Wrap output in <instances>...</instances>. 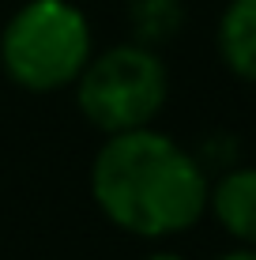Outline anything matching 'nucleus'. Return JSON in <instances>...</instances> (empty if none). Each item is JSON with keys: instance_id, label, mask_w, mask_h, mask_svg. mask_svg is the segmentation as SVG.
Wrapping results in <instances>:
<instances>
[{"instance_id": "7ed1b4c3", "label": "nucleus", "mask_w": 256, "mask_h": 260, "mask_svg": "<svg viewBox=\"0 0 256 260\" xmlns=\"http://www.w3.org/2000/svg\"><path fill=\"white\" fill-rule=\"evenodd\" d=\"M72 98L79 117L102 136L151 128L170 106V64L162 49L125 38L117 46L94 49L72 83Z\"/></svg>"}, {"instance_id": "20e7f679", "label": "nucleus", "mask_w": 256, "mask_h": 260, "mask_svg": "<svg viewBox=\"0 0 256 260\" xmlns=\"http://www.w3.org/2000/svg\"><path fill=\"white\" fill-rule=\"evenodd\" d=\"M207 219L230 238V245L256 249V162H237L211 177Z\"/></svg>"}, {"instance_id": "1a4fd4ad", "label": "nucleus", "mask_w": 256, "mask_h": 260, "mask_svg": "<svg viewBox=\"0 0 256 260\" xmlns=\"http://www.w3.org/2000/svg\"><path fill=\"white\" fill-rule=\"evenodd\" d=\"M139 260H192V256H185L181 249H173V245H155L151 253H143Z\"/></svg>"}, {"instance_id": "0eeeda50", "label": "nucleus", "mask_w": 256, "mask_h": 260, "mask_svg": "<svg viewBox=\"0 0 256 260\" xmlns=\"http://www.w3.org/2000/svg\"><path fill=\"white\" fill-rule=\"evenodd\" d=\"M189 147L196 155V162L207 170V177H215V174H223V170L241 162V140L230 128H211L196 143H189Z\"/></svg>"}, {"instance_id": "6e6552de", "label": "nucleus", "mask_w": 256, "mask_h": 260, "mask_svg": "<svg viewBox=\"0 0 256 260\" xmlns=\"http://www.w3.org/2000/svg\"><path fill=\"white\" fill-rule=\"evenodd\" d=\"M211 260H256V249L252 245H230V249H223V253H215Z\"/></svg>"}, {"instance_id": "423d86ee", "label": "nucleus", "mask_w": 256, "mask_h": 260, "mask_svg": "<svg viewBox=\"0 0 256 260\" xmlns=\"http://www.w3.org/2000/svg\"><path fill=\"white\" fill-rule=\"evenodd\" d=\"M125 23H128L132 42L162 49L185 30L189 8H185V0H128L125 4Z\"/></svg>"}, {"instance_id": "f03ea898", "label": "nucleus", "mask_w": 256, "mask_h": 260, "mask_svg": "<svg viewBox=\"0 0 256 260\" xmlns=\"http://www.w3.org/2000/svg\"><path fill=\"white\" fill-rule=\"evenodd\" d=\"M94 57V30L76 0H26L0 30V72L26 94L72 91Z\"/></svg>"}, {"instance_id": "39448f33", "label": "nucleus", "mask_w": 256, "mask_h": 260, "mask_svg": "<svg viewBox=\"0 0 256 260\" xmlns=\"http://www.w3.org/2000/svg\"><path fill=\"white\" fill-rule=\"evenodd\" d=\"M218 64L234 79L256 87V0H226L215 19Z\"/></svg>"}, {"instance_id": "f257e3e1", "label": "nucleus", "mask_w": 256, "mask_h": 260, "mask_svg": "<svg viewBox=\"0 0 256 260\" xmlns=\"http://www.w3.org/2000/svg\"><path fill=\"white\" fill-rule=\"evenodd\" d=\"M87 189L98 215L121 234L170 245L207 219L211 177L189 143L151 124L102 136L87 170Z\"/></svg>"}]
</instances>
